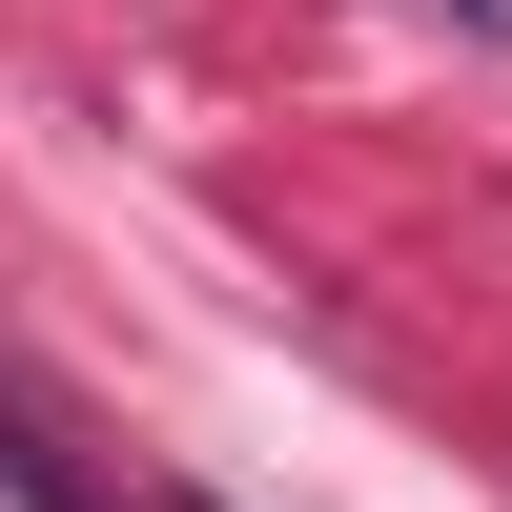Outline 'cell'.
Instances as JSON below:
<instances>
[{
  "label": "cell",
  "mask_w": 512,
  "mask_h": 512,
  "mask_svg": "<svg viewBox=\"0 0 512 512\" xmlns=\"http://www.w3.org/2000/svg\"><path fill=\"white\" fill-rule=\"evenodd\" d=\"M0 492H21V512H123V492H82V451L41 431V390H21V369H0Z\"/></svg>",
  "instance_id": "obj_1"
},
{
  "label": "cell",
  "mask_w": 512,
  "mask_h": 512,
  "mask_svg": "<svg viewBox=\"0 0 512 512\" xmlns=\"http://www.w3.org/2000/svg\"><path fill=\"white\" fill-rule=\"evenodd\" d=\"M472 21H492V41H512V0H472Z\"/></svg>",
  "instance_id": "obj_2"
}]
</instances>
